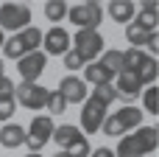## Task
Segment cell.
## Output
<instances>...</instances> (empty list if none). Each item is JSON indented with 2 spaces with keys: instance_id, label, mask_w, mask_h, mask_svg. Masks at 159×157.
Segmentation results:
<instances>
[{
  "instance_id": "cell-1",
  "label": "cell",
  "mask_w": 159,
  "mask_h": 157,
  "mask_svg": "<svg viewBox=\"0 0 159 157\" xmlns=\"http://www.w3.org/2000/svg\"><path fill=\"white\" fill-rule=\"evenodd\" d=\"M159 146V129L157 126H140L117 140L115 157H148Z\"/></svg>"
},
{
  "instance_id": "cell-2",
  "label": "cell",
  "mask_w": 159,
  "mask_h": 157,
  "mask_svg": "<svg viewBox=\"0 0 159 157\" xmlns=\"http://www.w3.org/2000/svg\"><path fill=\"white\" fill-rule=\"evenodd\" d=\"M73 39V53H78L81 56V62L84 65H89V62H95L101 53H103V37H101V31H89V28H81V31H75V37H70Z\"/></svg>"
},
{
  "instance_id": "cell-3",
  "label": "cell",
  "mask_w": 159,
  "mask_h": 157,
  "mask_svg": "<svg viewBox=\"0 0 159 157\" xmlns=\"http://www.w3.org/2000/svg\"><path fill=\"white\" fill-rule=\"evenodd\" d=\"M67 20L81 31V28H89V31H98V25L103 22V8L101 3L95 0H87V3H78V6H70L67 8Z\"/></svg>"
},
{
  "instance_id": "cell-4",
  "label": "cell",
  "mask_w": 159,
  "mask_h": 157,
  "mask_svg": "<svg viewBox=\"0 0 159 157\" xmlns=\"http://www.w3.org/2000/svg\"><path fill=\"white\" fill-rule=\"evenodd\" d=\"M48 93H50V90L42 87L39 81H20V84H14V101H17L20 107L31 110V112H39V110L45 107Z\"/></svg>"
},
{
  "instance_id": "cell-5",
  "label": "cell",
  "mask_w": 159,
  "mask_h": 157,
  "mask_svg": "<svg viewBox=\"0 0 159 157\" xmlns=\"http://www.w3.org/2000/svg\"><path fill=\"white\" fill-rule=\"evenodd\" d=\"M53 129H56V124H53V118H50V115H34L31 126L25 129V146H28L34 155H39V152L48 146V140H50Z\"/></svg>"
},
{
  "instance_id": "cell-6",
  "label": "cell",
  "mask_w": 159,
  "mask_h": 157,
  "mask_svg": "<svg viewBox=\"0 0 159 157\" xmlns=\"http://www.w3.org/2000/svg\"><path fill=\"white\" fill-rule=\"evenodd\" d=\"M31 22V8L25 3H3L0 6V31L20 34Z\"/></svg>"
},
{
  "instance_id": "cell-7",
  "label": "cell",
  "mask_w": 159,
  "mask_h": 157,
  "mask_svg": "<svg viewBox=\"0 0 159 157\" xmlns=\"http://www.w3.org/2000/svg\"><path fill=\"white\" fill-rule=\"evenodd\" d=\"M106 110H109V107H106L103 101H98L95 96H87V101L81 104V126H84L87 135H95V132L101 129L103 118L109 115Z\"/></svg>"
},
{
  "instance_id": "cell-8",
  "label": "cell",
  "mask_w": 159,
  "mask_h": 157,
  "mask_svg": "<svg viewBox=\"0 0 159 157\" xmlns=\"http://www.w3.org/2000/svg\"><path fill=\"white\" fill-rule=\"evenodd\" d=\"M42 45H45V56H64L70 48H73V39H70V34H67V28H61V25H53V28H48L45 34H42Z\"/></svg>"
},
{
  "instance_id": "cell-9",
  "label": "cell",
  "mask_w": 159,
  "mask_h": 157,
  "mask_svg": "<svg viewBox=\"0 0 159 157\" xmlns=\"http://www.w3.org/2000/svg\"><path fill=\"white\" fill-rule=\"evenodd\" d=\"M45 67H48V56L42 51H34V53L17 59V73H20L22 81H36L45 73Z\"/></svg>"
},
{
  "instance_id": "cell-10",
  "label": "cell",
  "mask_w": 159,
  "mask_h": 157,
  "mask_svg": "<svg viewBox=\"0 0 159 157\" xmlns=\"http://www.w3.org/2000/svg\"><path fill=\"white\" fill-rule=\"evenodd\" d=\"M59 93H61V98L67 101V104H84L87 101V96H89V87L84 84V79H78V76H64L61 81H59Z\"/></svg>"
},
{
  "instance_id": "cell-11",
  "label": "cell",
  "mask_w": 159,
  "mask_h": 157,
  "mask_svg": "<svg viewBox=\"0 0 159 157\" xmlns=\"http://www.w3.org/2000/svg\"><path fill=\"white\" fill-rule=\"evenodd\" d=\"M115 79H117V81H115V90L120 93V98H134V96H140L143 84H140L137 73H131V70H120Z\"/></svg>"
},
{
  "instance_id": "cell-12",
  "label": "cell",
  "mask_w": 159,
  "mask_h": 157,
  "mask_svg": "<svg viewBox=\"0 0 159 157\" xmlns=\"http://www.w3.org/2000/svg\"><path fill=\"white\" fill-rule=\"evenodd\" d=\"M106 11H109V17H112L115 22H120V25H129V22L137 17V6H134L131 0H112V3L106 6Z\"/></svg>"
},
{
  "instance_id": "cell-13",
  "label": "cell",
  "mask_w": 159,
  "mask_h": 157,
  "mask_svg": "<svg viewBox=\"0 0 159 157\" xmlns=\"http://www.w3.org/2000/svg\"><path fill=\"white\" fill-rule=\"evenodd\" d=\"M112 73L101 65V62H89V65H84V84L89 87H101V84H112Z\"/></svg>"
},
{
  "instance_id": "cell-14",
  "label": "cell",
  "mask_w": 159,
  "mask_h": 157,
  "mask_svg": "<svg viewBox=\"0 0 159 157\" xmlns=\"http://www.w3.org/2000/svg\"><path fill=\"white\" fill-rule=\"evenodd\" d=\"M115 118H117V124L123 126V132L129 135L131 129H140L143 126V112L137 110V107H120L117 112H112Z\"/></svg>"
},
{
  "instance_id": "cell-15",
  "label": "cell",
  "mask_w": 159,
  "mask_h": 157,
  "mask_svg": "<svg viewBox=\"0 0 159 157\" xmlns=\"http://www.w3.org/2000/svg\"><path fill=\"white\" fill-rule=\"evenodd\" d=\"M78 138H84V135H81V129L73 126V124H61V126L53 129V135H50V140H56V146H59L61 152H64L67 146H73Z\"/></svg>"
},
{
  "instance_id": "cell-16",
  "label": "cell",
  "mask_w": 159,
  "mask_h": 157,
  "mask_svg": "<svg viewBox=\"0 0 159 157\" xmlns=\"http://www.w3.org/2000/svg\"><path fill=\"white\" fill-rule=\"evenodd\" d=\"M22 143H25V129L20 124H6L0 129V146L3 149H17Z\"/></svg>"
},
{
  "instance_id": "cell-17",
  "label": "cell",
  "mask_w": 159,
  "mask_h": 157,
  "mask_svg": "<svg viewBox=\"0 0 159 157\" xmlns=\"http://www.w3.org/2000/svg\"><path fill=\"white\" fill-rule=\"evenodd\" d=\"M157 14H159V6L154 3V0H151V3L145 0V3H143V8H140V14L134 17V22H137V25H143L145 31H157V22H159Z\"/></svg>"
},
{
  "instance_id": "cell-18",
  "label": "cell",
  "mask_w": 159,
  "mask_h": 157,
  "mask_svg": "<svg viewBox=\"0 0 159 157\" xmlns=\"http://www.w3.org/2000/svg\"><path fill=\"white\" fill-rule=\"evenodd\" d=\"M17 37H20V42H22V48H25L28 53L39 51V45H42V31H39L36 25H28V28H22Z\"/></svg>"
},
{
  "instance_id": "cell-19",
  "label": "cell",
  "mask_w": 159,
  "mask_h": 157,
  "mask_svg": "<svg viewBox=\"0 0 159 157\" xmlns=\"http://www.w3.org/2000/svg\"><path fill=\"white\" fill-rule=\"evenodd\" d=\"M145 59H148V53H145L143 48H129V51H123V70L137 73V70L145 65Z\"/></svg>"
},
{
  "instance_id": "cell-20",
  "label": "cell",
  "mask_w": 159,
  "mask_h": 157,
  "mask_svg": "<svg viewBox=\"0 0 159 157\" xmlns=\"http://www.w3.org/2000/svg\"><path fill=\"white\" fill-rule=\"evenodd\" d=\"M151 34H157V31H145V28H143V25H137L134 20H131V22L126 25V39H129V42H131L134 48L145 45V42L151 39Z\"/></svg>"
},
{
  "instance_id": "cell-21",
  "label": "cell",
  "mask_w": 159,
  "mask_h": 157,
  "mask_svg": "<svg viewBox=\"0 0 159 157\" xmlns=\"http://www.w3.org/2000/svg\"><path fill=\"white\" fill-rule=\"evenodd\" d=\"M157 73H159V65H157V56H148L145 59V65L137 70V79H140V84L145 87H151V84H157Z\"/></svg>"
},
{
  "instance_id": "cell-22",
  "label": "cell",
  "mask_w": 159,
  "mask_h": 157,
  "mask_svg": "<svg viewBox=\"0 0 159 157\" xmlns=\"http://www.w3.org/2000/svg\"><path fill=\"white\" fill-rule=\"evenodd\" d=\"M101 65L112 73V76H117L120 70H123V51H117V48H109V51H103V59H101Z\"/></svg>"
},
{
  "instance_id": "cell-23",
  "label": "cell",
  "mask_w": 159,
  "mask_h": 157,
  "mask_svg": "<svg viewBox=\"0 0 159 157\" xmlns=\"http://www.w3.org/2000/svg\"><path fill=\"white\" fill-rule=\"evenodd\" d=\"M67 8H70V6H67L64 0H48V3H45V17H48L50 22H61V20L67 17Z\"/></svg>"
},
{
  "instance_id": "cell-24",
  "label": "cell",
  "mask_w": 159,
  "mask_h": 157,
  "mask_svg": "<svg viewBox=\"0 0 159 157\" xmlns=\"http://www.w3.org/2000/svg\"><path fill=\"white\" fill-rule=\"evenodd\" d=\"M89 96H95L98 101H103L106 107L109 104H115V101H120V93L115 90V84H101V87H92L89 90Z\"/></svg>"
},
{
  "instance_id": "cell-25",
  "label": "cell",
  "mask_w": 159,
  "mask_h": 157,
  "mask_svg": "<svg viewBox=\"0 0 159 157\" xmlns=\"http://www.w3.org/2000/svg\"><path fill=\"white\" fill-rule=\"evenodd\" d=\"M45 110L50 112V118H53V115H61V112L67 110V101L61 98V93H59V90H50V93H48V101H45Z\"/></svg>"
},
{
  "instance_id": "cell-26",
  "label": "cell",
  "mask_w": 159,
  "mask_h": 157,
  "mask_svg": "<svg viewBox=\"0 0 159 157\" xmlns=\"http://www.w3.org/2000/svg\"><path fill=\"white\" fill-rule=\"evenodd\" d=\"M143 104H145L148 115H157V112H159V87H157V84H151V87L143 93Z\"/></svg>"
},
{
  "instance_id": "cell-27",
  "label": "cell",
  "mask_w": 159,
  "mask_h": 157,
  "mask_svg": "<svg viewBox=\"0 0 159 157\" xmlns=\"http://www.w3.org/2000/svg\"><path fill=\"white\" fill-rule=\"evenodd\" d=\"M89 152H92V146H89V140H87V138H78L73 146H67V149H64V155H67V157H89Z\"/></svg>"
},
{
  "instance_id": "cell-28",
  "label": "cell",
  "mask_w": 159,
  "mask_h": 157,
  "mask_svg": "<svg viewBox=\"0 0 159 157\" xmlns=\"http://www.w3.org/2000/svg\"><path fill=\"white\" fill-rule=\"evenodd\" d=\"M101 129H103V135H109V138H123L126 132H123V126L117 124V118L109 112L106 118H103V124H101Z\"/></svg>"
},
{
  "instance_id": "cell-29",
  "label": "cell",
  "mask_w": 159,
  "mask_h": 157,
  "mask_svg": "<svg viewBox=\"0 0 159 157\" xmlns=\"http://www.w3.org/2000/svg\"><path fill=\"white\" fill-rule=\"evenodd\" d=\"M14 110H17V101L14 98H0V121H11V115H14Z\"/></svg>"
},
{
  "instance_id": "cell-30",
  "label": "cell",
  "mask_w": 159,
  "mask_h": 157,
  "mask_svg": "<svg viewBox=\"0 0 159 157\" xmlns=\"http://www.w3.org/2000/svg\"><path fill=\"white\" fill-rule=\"evenodd\" d=\"M64 67H67V70H81V67H84V62H81V56H78V53L67 51V53H64Z\"/></svg>"
},
{
  "instance_id": "cell-31",
  "label": "cell",
  "mask_w": 159,
  "mask_h": 157,
  "mask_svg": "<svg viewBox=\"0 0 159 157\" xmlns=\"http://www.w3.org/2000/svg\"><path fill=\"white\" fill-rule=\"evenodd\" d=\"M0 98H14V81L8 76L0 79Z\"/></svg>"
},
{
  "instance_id": "cell-32",
  "label": "cell",
  "mask_w": 159,
  "mask_h": 157,
  "mask_svg": "<svg viewBox=\"0 0 159 157\" xmlns=\"http://www.w3.org/2000/svg\"><path fill=\"white\" fill-rule=\"evenodd\" d=\"M89 157H115V152H112V149H103V146H101V149H92V152H89Z\"/></svg>"
},
{
  "instance_id": "cell-33",
  "label": "cell",
  "mask_w": 159,
  "mask_h": 157,
  "mask_svg": "<svg viewBox=\"0 0 159 157\" xmlns=\"http://www.w3.org/2000/svg\"><path fill=\"white\" fill-rule=\"evenodd\" d=\"M145 45H148V51H151V53H157V51H159V37H157V34H151V39H148Z\"/></svg>"
},
{
  "instance_id": "cell-34",
  "label": "cell",
  "mask_w": 159,
  "mask_h": 157,
  "mask_svg": "<svg viewBox=\"0 0 159 157\" xmlns=\"http://www.w3.org/2000/svg\"><path fill=\"white\" fill-rule=\"evenodd\" d=\"M6 76V65H3V59H0V79Z\"/></svg>"
},
{
  "instance_id": "cell-35",
  "label": "cell",
  "mask_w": 159,
  "mask_h": 157,
  "mask_svg": "<svg viewBox=\"0 0 159 157\" xmlns=\"http://www.w3.org/2000/svg\"><path fill=\"white\" fill-rule=\"evenodd\" d=\"M3 42H6V34H3V31H0V48H3Z\"/></svg>"
},
{
  "instance_id": "cell-36",
  "label": "cell",
  "mask_w": 159,
  "mask_h": 157,
  "mask_svg": "<svg viewBox=\"0 0 159 157\" xmlns=\"http://www.w3.org/2000/svg\"><path fill=\"white\" fill-rule=\"evenodd\" d=\"M25 157H42V155H34V152H28V155H25Z\"/></svg>"
},
{
  "instance_id": "cell-37",
  "label": "cell",
  "mask_w": 159,
  "mask_h": 157,
  "mask_svg": "<svg viewBox=\"0 0 159 157\" xmlns=\"http://www.w3.org/2000/svg\"><path fill=\"white\" fill-rule=\"evenodd\" d=\"M56 157H67V155H64V152H56Z\"/></svg>"
}]
</instances>
